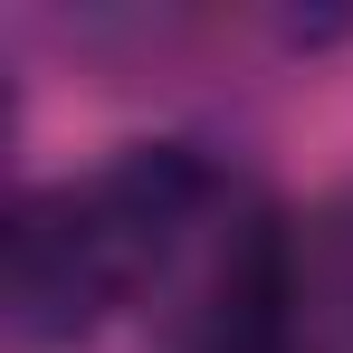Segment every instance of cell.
Masks as SVG:
<instances>
[{
  "instance_id": "1",
  "label": "cell",
  "mask_w": 353,
  "mask_h": 353,
  "mask_svg": "<svg viewBox=\"0 0 353 353\" xmlns=\"http://www.w3.org/2000/svg\"><path fill=\"white\" fill-rule=\"evenodd\" d=\"M230 220V181L191 143H134L86 181H48L0 239V325L10 344H86L124 305L201 258Z\"/></svg>"
}]
</instances>
